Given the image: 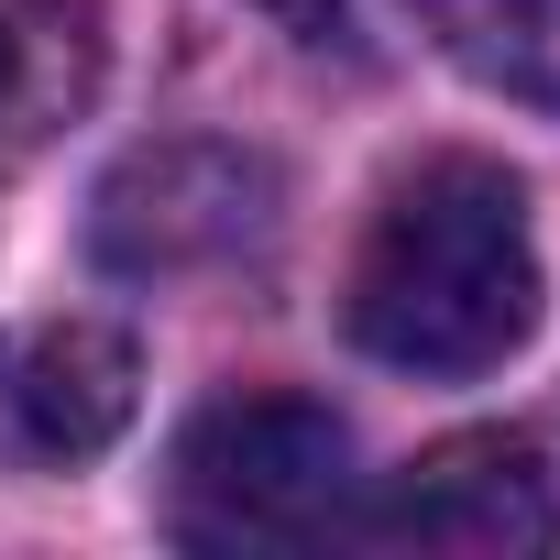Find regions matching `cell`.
<instances>
[{"label":"cell","instance_id":"obj_1","mask_svg":"<svg viewBox=\"0 0 560 560\" xmlns=\"http://www.w3.org/2000/svg\"><path fill=\"white\" fill-rule=\"evenodd\" d=\"M538 231L505 165L483 154H429L418 176L385 187L363 253H352V341L396 374H494L538 330Z\"/></svg>","mask_w":560,"mask_h":560},{"label":"cell","instance_id":"obj_2","mask_svg":"<svg viewBox=\"0 0 560 560\" xmlns=\"http://www.w3.org/2000/svg\"><path fill=\"white\" fill-rule=\"evenodd\" d=\"M352 429L308 396H220L209 418H187L165 462V538L209 560H298L352 538Z\"/></svg>","mask_w":560,"mask_h":560},{"label":"cell","instance_id":"obj_3","mask_svg":"<svg viewBox=\"0 0 560 560\" xmlns=\"http://www.w3.org/2000/svg\"><path fill=\"white\" fill-rule=\"evenodd\" d=\"M287 220V176L242 143H143L110 165L89 209V253L132 287H176V275L253 264Z\"/></svg>","mask_w":560,"mask_h":560},{"label":"cell","instance_id":"obj_4","mask_svg":"<svg viewBox=\"0 0 560 560\" xmlns=\"http://www.w3.org/2000/svg\"><path fill=\"white\" fill-rule=\"evenodd\" d=\"M352 538L374 549H418V560H538L560 538V505H549V472L527 440L505 429H462L440 440L429 462H407L363 516Z\"/></svg>","mask_w":560,"mask_h":560},{"label":"cell","instance_id":"obj_5","mask_svg":"<svg viewBox=\"0 0 560 560\" xmlns=\"http://www.w3.org/2000/svg\"><path fill=\"white\" fill-rule=\"evenodd\" d=\"M143 407V352L110 319H23L0 330V451L12 462H100Z\"/></svg>","mask_w":560,"mask_h":560},{"label":"cell","instance_id":"obj_6","mask_svg":"<svg viewBox=\"0 0 560 560\" xmlns=\"http://www.w3.org/2000/svg\"><path fill=\"white\" fill-rule=\"evenodd\" d=\"M100 89L89 0H0V176L45 154Z\"/></svg>","mask_w":560,"mask_h":560},{"label":"cell","instance_id":"obj_7","mask_svg":"<svg viewBox=\"0 0 560 560\" xmlns=\"http://www.w3.org/2000/svg\"><path fill=\"white\" fill-rule=\"evenodd\" d=\"M418 23L440 34V56L462 78H483L494 100L560 110V0H418Z\"/></svg>","mask_w":560,"mask_h":560},{"label":"cell","instance_id":"obj_8","mask_svg":"<svg viewBox=\"0 0 560 560\" xmlns=\"http://www.w3.org/2000/svg\"><path fill=\"white\" fill-rule=\"evenodd\" d=\"M253 12H275V23L308 34V45H330V34H341V0H253Z\"/></svg>","mask_w":560,"mask_h":560}]
</instances>
